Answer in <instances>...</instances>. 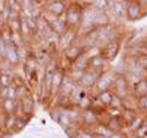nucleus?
<instances>
[{
    "instance_id": "f257e3e1",
    "label": "nucleus",
    "mask_w": 147,
    "mask_h": 138,
    "mask_svg": "<svg viewBox=\"0 0 147 138\" xmlns=\"http://www.w3.org/2000/svg\"><path fill=\"white\" fill-rule=\"evenodd\" d=\"M83 10H85V9L80 6V3H70V5H67V10H66L64 16H63L67 29L76 31V28H79L82 25Z\"/></svg>"
},
{
    "instance_id": "f03ea898",
    "label": "nucleus",
    "mask_w": 147,
    "mask_h": 138,
    "mask_svg": "<svg viewBox=\"0 0 147 138\" xmlns=\"http://www.w3.org/2000/svg\"><path fill=\"white\" fill-rule=\"evenodd\" d=\"M111 92H112L115 96L121 97L122 100L127 99V97L131 94V93H130V84H128L127 76H125V74H117L115 80H114V83H112V87H111Z\"/></svg>"
},
{
    "instance_id": "7ed1b4c3",
    "label": "nucleus",
    "mask_w": 147,
    "mask_h": 138,
    "mask_svg": "<svg viewBox=\"0 0 147 138\" xmlns=\"http://www.w3.org/2000/svg\"><path fill=\"white\" fill-rule=\"evenodd\" d=\"M34 106H35L34 96L31 92H26L25 94H22L18 99V112H20L19 116L31 118L34 113ZM18 112H16V115H18Z\"/></svg>"
},
{
    "instance_id": "20e7f679",
    "label": "nucleus",
    "mask_w": 147,
    "mask_h": 138,
    "mask_svg": "<svg viewBox=\"0 0 147 138\" xmlns=\"http://www.w3.org/2000/svg\"><path fill=\"white\" fill-rule=\"evenodd\" d=\"M117 71L115 70H105L102 71L98 78H96V84H95V89L98 90V93L100 92H107V90H111L112 87V83L117 77Z\"/></svg>"
},
{
    "instance_id": "39448f33",
    "label": "nucleus",
    "mask_w": 147,
    "mask_h": 138,
    "mask_svg": "<svg viewBox=\"0 0 147 138\" xmlns=\"http://www.w3.org/2000/svg\"><path fill=\"white\" fill-rule=\"evenodd\" d=\"M67 5L69 3L63 2V0H53V2H47L44 5L45 10H42V12L53 16V17H63L67 10Z\"/></svg>"
},
{
    "instance_id": "423d86ee",
    "label": "nucleus",
    "mask_w": 147,
    "mask_h": 138,
    "mask_svg": "<svg viewBox=\"0 0 147 138\" xmlns=\"http://www.w3.org/2000/svg\"><path fill=\"white\" fill-rule=\"evenodd\" d=\"M86 50L83 48L80 44H77V42H74L73 45H70L69 48H66L64 51H63V58L70 64V66H73L79 58L83 55V52H85Z\"/></svg>"
},
{
    "instance_id": "0eeeda50",
    "label": "nucleus",
    "mask_w": 147,
    "mask_h": 138,
    "mask_svg": "<svg viewBox=\"0 0 147 138\" xmlns=\"http://www.w3.org/2000/svg\"><path fill=\"white\" fill-rule=\"evenodd\" d=\"M76 87H77V83L76 82H73L70 77H67V76H64V78H63V83H61V86H60V90H58V97L60 99H63V100H69V97L71 96V93L76 90Z\"/></svg>"
},
{
    "instance_id": "6e6552de",
    "label": "nucleus",
    "mask_w": 147,
    "mask_h": 138,
    "mask_svg": "<svg viewBox=\"0 0 147 138\" xmlns=\"http://www.w3.org/2000/svg\"><path fill=\"white\" fill-rule=\"evenodd\" d=\"M3 61H6L9 66L16 67L20 63V55H19V48L13 44H6L5 47V55H3Z\"/></svg>"
},
{
    "instance_id": "1a4fd4ad",
    "label": "nucleus",
    "mask_w": 147,
    "mask_h": 138,
    "mask_svg": "<svg viewBox=\"0 0 147 138\" xmlns=\"http://www.w3.org/2000/svg\"><path fill=\"white\" fill-rule=\"evenodd\" d=\"M125 16L130 22L138 21L144 16V9H141V6L138 5V2H127V6H125Z\"/></svg>"
},
{
    "instance_id": "9d476101",
    "label": "nucleus",
    "mask_w": 147,
    "mask_h": 138,
    "mask_svg": "<svg viewBox=\"0 0 147 138\" xmlns=\"http://www.w3.org/2000/svg\"><path fill=\"white\" fill-rule=\"evenodd\" d=\"M105 64H107V61H105V58H103V57L100 55V52H99V54H96V55L89 57L86 70H89V71H92V73H96V74L99 76L102 71H105Z\"/></svg>"
},
{
    "instance_id": "9b49d317",
    "label": "nucleus",
    "mask_w": 147,
    "mask_h": 138,
    "mask_svg": "<svg viewBox=\"0 0 147 138\" xmlns=\"http://www.w3.org/2000/svg\"><path fill=\"white\" fill-rule=\"evenodd\" d=\"M118 52H119V41H117V39L112 41V42H109V44H107V45H103L100 48V55L105 58L107 63L112 61L114 58L118 55Z\"/></svg>"
},
{
    "instance_id": "f8f14e48",
    "label": "nucleus",
    "mask_w": 147,
    "mask_h": 138,
    "mask_svg": "<svg viewBox=\"0 0 147 138\" xmlns=\"http://www.w3.org/2000/svg\"><path fill=\"white\" fill-rule=\"evenodd\" d=\"M80 121H82V125L85 128H93L96 127L99 122V115H96L92 109H88V111H83V113H80Z\"/></svg>"
},
{
    "instance_id": "ddd939ff",
    "label": "nucleus",
    "mask_w": 147,
    "mask_h": 138,
    "mask_svg": "<svg viewBox=\"0 0 147 138\" xmlns=\"http://www.w3.org/2000/svg\"><path fill=\"white\" fill-rule=\"evenodd\" d=\"M64 76H66V70H63L60 66H57V68L53 74V78H51V96L58 94V90H60V86L63 83Z\"/></svg>"
},
{
    "instance_id": "4468645a",
    "label": "nucleus",
    "mask_w": 147,
    "mask_h": 138,
    "mask_svg": "<svg viewBox=\"0 0 147 138\" xmlns=\"http://www.w3.org/2000/svg\"><path fill=\"white\" fill-rule=\"evenodd\" d=\"M96 78H98V74L96 73H92L89 70H85L83 71V76L80 77V80L77 83V86H80L82 89H90V87H95L96 84Z\"/></svg>"
},
{
    "instance_id": "2eb2a0df",
    "label": "nucleus",
    "mask_w": 147,
    "mask_h": 138,
    "mask_svg": "<svg viewBox=\"0 0 147 138\" xmlns=\"http://www.w3.org/2000/svg\"><path fill=\"white\" fill-rule=\"evenodd\" d=\"M125 6H127V2H108L107 12L114 13V17L117 19H122L125 17Z\"/></svg>"
},
{
    "instance_id": "dca6fc26",
    "label": "nucleus",
    "mask_w": 147,
    "mask_h": 138,
    "mask_svg": "<svg viewBox=\"0 0 147 138\" xmlns=\"http://www.w3.org/2000/svg\"><path fill=\"white\" fill-rule=\"evenodd\" d=\"M131 96H134L136 99L137 97H141V96H146L147 94V77H141L133 84L131 87Z\"/></svg>"
},
{
    "instance_id": "f3484780",
    "label": "nucleus",
    "mask_w": 147,
    "mask_h": 138,
    "mask_svg": "<svg viewBox=\"0 0 147 138\" xmlns=\"http://www.w3.org/2000/svg\"><path fill=\"white\" fill-rule=\"evenodd\" d=\"M76 39H77V33H76V31L69 29V31H66L63 35L58 36V42L63 45V51H64L66 48H69L70 45H73V44L76 42Z\"/></svg>"
},
{
    "instance_id": "a211bd4d",
    "label": "nucleus",
    "mask_w": 147,
    "mask_h": 138,
    "mask_svg": "<svg viewBox=\"0 0 147 138\" xmlns=\"http://www.w3.org/2000/svg\"><path fill=\"white\" fill-rule=\"evenodd\" d=\"M0 108H2L5 115H16L18 112V99H3L0 102Z\"/></svg>"
},
{
    "instance_id": "6ab92c4d",
    "label": "nucleus",
    "mask_w": 147,
    "mask_h": 138,
    "mask_svg": "<svg viewBox=\"0 0 147 138\" xmlns=\"http://www.w3.org/2000/svg\"><path fill=\"white\" fill-rule=\"evenodd\" d=\"M112 96H114V93H112L111 90H107V92H100V93H98L95 99H96V100H98V102H99V103H100L102 106L108 108V106L111 105Z\"/></svg>"
},
{
    "instance_id": "aec40b11",
    "label": "nucleus",
    "mask_w": 147,
    "mask_h": 138,
    "mask_svg": "<svg viewBox=\"0 0 147 138\" xmlns=\"http://www.w3.org/2000/svg\"><path fill=\"white\" fill-rule=\"evenodd\" d=\"M13 82H15L13 74H10L9 71H2V73H0V86H2V89L12 87Z\"/></svg>"
},
{
    "instance_id": "412c9836",
    "label": "nucleus",
    "mask_w": 147,
    "mask_h": 138,
    "mask_svg": "<svg viewBox=\"0 0 147 138\" xmlns=\"http://www.w3.org/2000/svg\"><path fill=\"white\" fill-rule=\"evenodd\" d=\"M146 122V118H144V115H140V113H136V116L133 118V121L128 124V128L133 131V132H136L143 124Z\"/></svg>"
},
{
    "instance_id": "4be33fe9",
    "label": "nucleus",
    "mask_w": 147,
    "mask_h": 138,
    "mask_svg": "<svg viewBox=\"0 0 147 138\" xmlns=\"http://www.w3.org/2000/svg\"><path fill=\"white\" fill-rule=\"evenodd\" d=\"M16 115H5V121H3V127L6 131H15V125H16Z\"/></svg>"
},
{
    "instance_id": "5701e85b",
    "label": "nucleus",
    "mask_w": 147,
    "mask_h": 138,
    "mask_svg": "<svg viewBox=\"0 0 147 138\" xmlns=\"http://www.w3.org/2000/svg\"><path fill=\"white\" fill-rule=\"evenodd\" d=\"M137 109L141 112H147V94L137 97Z\"/></svg>"
},
{
    "instance_id": "b1692460",
    "label": "nucleus",
    "mask_w": 147,
    "mask_h": 138,
    "mask_svg": "<svg viewBox=\"0 0 147 138\" xmlns=\"http://www.w3.org/2000/svg\"><path fill=\"white\" fill-rule=\"evenodd\" d=\"M29 121V118H25V116H18L16 118V125H15V131H19L22 129Z\"/></svg>"
},
{
    "instance_id": "393cba45",
    "label": "nucleus",
    "mask_w": 147,
    "mask_h": 138,
    "mask_svg": "<svg viewBox=\"0 0 147 138\" xmlns=\"http://www.w3.org/2000/svg\"><path fill=\"white\" fill-rule=\"evenodd\" d=\"M134 135L138 137V138H146V137H147V122H144V124L134 132Z\"/></svg>"
},
{
    "instance_id": "a878e982",
    "label": "nucleus",
    "mask_w": 147,
    "mask_h": 138,
    "mask_svg": "<svg viewBox=\"0 0 147 138\" xmlns=\"http://www.w3.org/2000/svg\"><path fill=\"white\" fill-rule=\"evenodd\" d=\"M109 138H128V137L124 134V131H121V132H112Z\"/></svg>"
},
{
    "instance_id": "bb28decb",
    "label": "nucleus",
    "mask_w": 147,
    "mask_h": 138,
    "mask_svg": "<svg viewBox=\"0 0 147 138\" xmlns=\"http://www.w3.org/2000/svg\"><path fill=\"white\" fill-rule=\"evenodd\" d=\"M143 48H144V52H146V55H147V38L143 41Z\"/></svg>"
},
{
    "instance_id": "cd10ccee",
    "label": "nucleus",
    "mask_w": 147,
    "mask_h": 138,
    "mask_svg": "<svg viewBox=\"0 0 147 138\" xmlns=\"http://www.w3.org/2000/svg\"><path fill=\"white\" fill-rule=\"evenodd\" d=\"M70 138H82V137H80V134H79V132H77V134H76V135H73V137H70Z\"/></svg>"
},
{
    "instance_id": "c85d7f7f",
    "label": "nucleus",
    "mask_w": 147,
    "mask_h": 138,
    "mask_svg": "<svg viewBox=\"0 0 147 138\" xmlns=\"http://www.w3.org/2000/svg\"><path fill=\"white\" fill-rule=\"evenodd\" d=\"M95 138H108V137H102V135H95Z\"/></svg>"
},
{
    "instance_id": "c756f323",
    "label": "nucleus",
    "mask_w": 147,
    "mask_h": 138,
    "mask_svg": "<svg viewBox=\"0 0 147 138\" xmlns=\"http://www.w3.org/2000/svg\"><path fill=\"white\" fill-rule=\"evenodd\" d=\"M128 138H138V137H136V135H131V137H128Z\"/></svg>"
}]
</instances>
